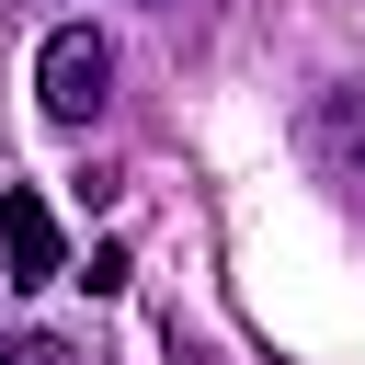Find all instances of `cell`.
Wrapping results in <instances>:
<instances>
[{
    "instance_id": "7a4b0ae2",
    "label": "cell",
    "mask_w": 365,
    "mask_h": 365,
    "mask_svg": "<svg viewBox=\"0 0 365 365\" xmlns=\"http://www.w3.org/2000/svg\"><path fill=\"white\" fill-rule=\"evenodd\" d=\"M0 251H11V285H57V217L34 182H0Z\"/></svg>"
},
{
    "instance_id": "3957f363",
    "label": "cell",
    "mask_w": 365,
    "mask_h": 365,
    "mask_svg": "<svg viewBox=\"0 0 365 365\" xmlns=\"http://www.w3.org/2000/svg\"><path fill=\"white\" fill-rule=\"evenodd\" d=\"M0 365H80V342H68V331H11Z\"/></svg>"
},
{
    "instance_id": "6da1fadb",
    "label": "cell",
    "mask_w": 365,
    "mask_h": 365,
    "mask_svg": "<svg viewBox=\"0 0 365 365\" xmlns=\"http://www.w3.org/2000/svg\"><path fill=\"white\" fill-rule=\"evenodd\" d=\"M103 91H114V46H103L91 23H57V34L34 46V103H46V125H91Z\"/></svg>"
}]
</instances>
